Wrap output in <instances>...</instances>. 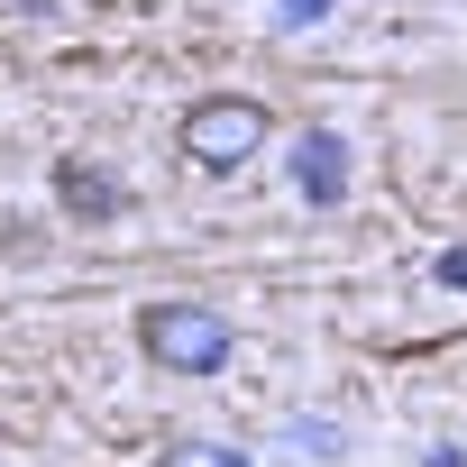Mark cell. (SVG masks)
I'll list each match as a JSON object with an SVG mask.
<instances>
[{
  "mask_svg": "<svg viewBox=\"0 0 467 467\" xmlns=\"http://www.w3.org/2000/svg\"><path fill=\"white\" fill-rule=\"evenodd\" d=\"M285 28H330V0H275Z\"/></svg>",
  "mask_w": 467,
  "mask_h": 467,
  "instance_id": "cell-8",
  "label": "cell"
},
{
  "mask_svg": "<svg viewBox=\"0 0 467 467\" xmlns=\"http://www.w3.org/2000/svg\"><path fill=\"white\" fill-rule=\"evenodd\" d=\"M165 467H248V449H220V440H174Z\"/></svg>",
  "mask_w": 467,
  "mask_h": 467,
  "instance_id": "cell-6",
  "label": "cell"
},
{
  "mask_svg": "<svg viewBox=\"0 0 467 467\" xmlns=\"http://www.w3.org/2000/svg\"><path fill=\"white\" fill-rule=\"evenodd\" d=\"M56 202H65V220H83V229H101V220H119V211H129V192H119L101 165H83V156H65V165H56Z\"/></svg>",
  "mask_w": 467,
  "mask_h": 467,
  "instance_id": "cell-4",
  "label": "cell"
},
{
  "mask_svg": "<svg viewBox=\"0 0 467 467\" xmlns=\"http://www.w3.org/2000/svg\"><path fill=\"white\" fill-rule=\"evenodd\" d=\"M294 192H303L312 211H339V202H348V138H339V129H303V138H294Z\"/></svg>",
  "mask_w": 467,
  "mask_h": 467,
  "instance_id": "cell-3",
  "label": "cell"
},
{
  "mask_svg": "<svg viewBox=\"0 0 467 467\" xmlns=\"http://www.w3.org/2000/svg\"><path fill=\"white\" fill-rule=\"evenodd\" d=\"M431 285H449V294H467V239H458V248H440V257H431Z\"/></svg>",
  "mask_w": 467,
  "mask_h": 467,
  "instance_id": "cell-7",
  "label": "cell"
},
{
  "mask_svg": "<svg viewBox=\"0 0 467 467\" xmlns=\"http://www.w3.org/2000/svg\"><path fill=\"white\" fill-rule=\"evenodd\" d=\"M275 449H285V458H303V467H330V458H348V431H339V421H321V412H294Z\"/></svg>",
  "mask_w": 467,
  "mask_h": 467,
  "instance_id": "cell-5",
  "label": "cell"
},
{
  "mask_svg": "<svg viewBox=\"0 0 467 467\" xmlns=\"http://www.w3.org/2000/svg\"><path fill=\"white\" fill-rule=\"evenodd\" d=\"M266 101H248V92H211V101H192L183 119H174V147H183V165H202V174H229V165H248L257 147H266Z\"/></svg>",
  "mask_w": 467,
  "mask_h": 467,
  "instance_id": "cell-2",
  "label": "cell"
},
{
  "mask_svg": "<svg viewBox=\"0 0 467 467\" xmlns=\"http://www.w3.org/2000/svg\"><path fill=\"white\" fill-rule=\"evenodd\" d=\"M421 467H467V449H431V458H421Z\"/></svg>",
  "mask_w": 467,
  "mask_h": 467,
  "instance_id": "cell-9",
  "label": "cell"
},
{
  "mask_svg": "<svg viewBox=\"0 0 467 467\" xmlns=\"http://www.w3.org/2000/svg\"><path fill=\"white\" fill-rule=\"evenodd\" d=\"M138 348H147V367H165V376H220L229 348H239V330H229L211 303H147V312H138Z\"/></svg>",
  "mask_w": 467,
  "mask_h": 467,
  "instance_id": "cell-1",
  "label": "cell"
}]
</instances>
